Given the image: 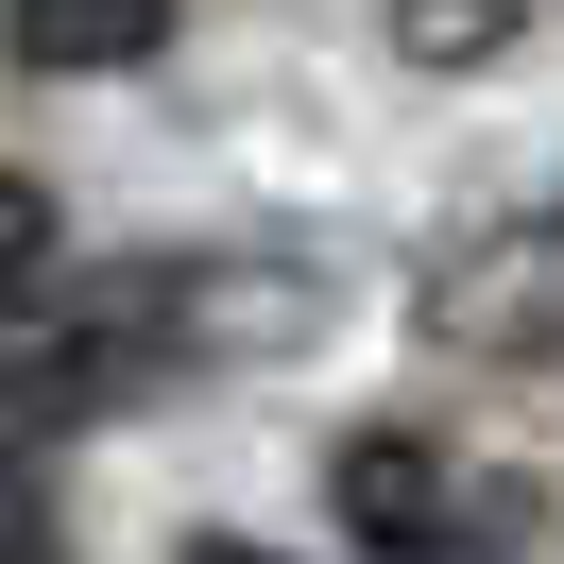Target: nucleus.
Listing matches in <instances>:
<instances>
[{
	"instance_id": "obj_1",
	"label": "nucleus",
	"mask_w": 564,
	"mask_h": 564,
	"mask_svg": "<svg viewBox=\"0 0 564 564\" xmlns=\"http://www.w3.org/2000/svg\"><path fill=\"white\" fill-rule=\"evenodd\" d=\"M427 325L445 343H564V206L547 223H496V240H462L445 274H427Z\"/></svg>"
},
{
	"instance_id": "obj_2",
	"label": "nucleus",
	"mask_w": 564,
	"mask_h": 564,
	"mask_svg": "<svg viewBox=\"0 0 564 564\" xmlns=\"http://www.w3.org/2000/svg\"><path fill=\"white\" fill-rule=\"evenodd\" d=\"M343 530H359V547H445V530H479V513H462L445 445H411V427H359V445H343Z\"/></svg>"
},
{
	"instance_id": "obj_3",
	"label": "nucleus",
	"mask_w": 564,
	"mask_h": 564,
	"mask_svg": "<svg viewBox=\"0 0 564 564\" xmlns=\"http://www.w3.org/2000/svg\"><path fill=\"white\" fill-rule=\"evenodd\" d=\"M0 52H18V69H52V86L154 69V52H172V0H0Z\"/></svg>"
},
{
	"instance_id": "obj_4",
	"label": "nucleus",
	"mask_w": 564,
	"mask_h": 564,
	"mask_svg": "<svg viewBox=\"0 0 564 564\" xmlns=\"http://www.w3.org/2000/svg\"><path fill=\"white\" fill-rule=\"evenodd\" d=\"M496 35H513V0H393V52H427V69H479Z\"/></svg>"
},
{
	"instance_id": "obj_5",
	"label": "nucleus",
	"mask_w": 564,
	"mask_h": 564,
	"mask_svg": "<svg viewBox=\"0 0 564 564\" xmlns=\"http://www.w3.org/2000/svg\"><path fill=\"white\" fill-rule=\"evenodd\" d=\"M35 257H52V188H35V172H0V291L35 274Z\"/></svg>"
}]
</instances>
